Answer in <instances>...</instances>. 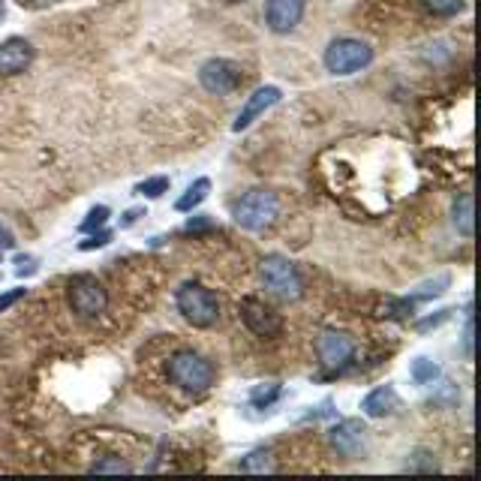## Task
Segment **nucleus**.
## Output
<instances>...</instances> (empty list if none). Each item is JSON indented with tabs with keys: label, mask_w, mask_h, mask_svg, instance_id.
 <instances>
[{
	"label": "nucleus",
	"mask_w": 481,
	"mask_h": 481,
	"mask_svg": "<svg viewBox=\"0 0 481 481\" xmlns=\"http://www.w3.org/2000/svg\"><path fill=\"white\" fill-rule=\"evenodd\" d=\"M165 373H169V379L175 386L181 391H190V395H202V391H208L214 386V379H217V370H214L211 361L193 349L175 352L169 358V365H165Z\"/></svg>",
	"instance_id": "obj_1"
},
{
	"label": "nucleus",
	"mask_w": 481,
	"mask_h": 481,
	"mask_svg": "<svg viewBox=\"0 0 481 481\" xmlns=\"http://www.w3.org/2000/svg\"><path fill=\"white\" fill-rule=\"evenodd\" d=\"M91 473H133V466L126 464V460H121L117 455H109V457H103V460H96V464L91 466Z\"/></svg>",
	"instance_id": "obj_24"
},
{
	"label": "nucleus",
	"mask_w": 481,
	"mask_h": 481,
	"mask_svg": "<svg viewBox=\"0 0 481 481\" xmlns=\"http://www.w3.org/2000/svg\"><path fill=\"white\" fill-rule=\"evenodd\" d=\"M280 96H283V91L277 85H265V87H259V91H253L247 96V103H244V109L238 112V117H235L232 130L241 133V130H247V126H253L256 117H262L265 112L271 109V105L280 103Z\"/></svg>",
	"instance_id": "obj_13"
},
{
	"label": "nucleus",
	"mask_w": 481,
	"mask_h": 481,
	"mask_svg": "<svg viewBox=\"0 0 481 481\" xmlns=\"http://www.w3.org/2000/svg\"><path fill=\"white\" fill-rule=\"evenodd\" d=\"M473 343H476V319H473V313H469L466 326H464V352H466V358H473Z\"/></svg>",
	"instance_id": "obj_28"
},
{
	"label": "nucleus",
	"mask_w": 481,
	"mask_h": 481,
	"mask_svg": "<svg viewBox=\"0 0 481 481\" xmlns=\"http://www.w3.org/2000/svg\"><path fill=\"white\" fill-rule=\"evenodd\" d=\"M241 469L244 473H265V469H274V460H271V451H250L247 457L241 460Z\"/></svg>",
	"instance_id": "obj_22"
},
{
	"label": "nucleus",
	"mask_w": 481,
	"mask_h": 481,
	"mask_svg": "<svg viewBox=\"0 0 481 481\" xmlns=\"http://www.w3.org/2000/svg\"><path fill=\"white\" fill-rule=\"evenodd\" d=\"M211 220L208 217H193L190 223H186V232H199V229H211Z\"/></svg>",
	"instance_id": "obj_33"
},
{
	"label": "nucleus",
	"mask_w": 481,
	"mask_h": 481,
	"mask_svg": "<svg viewBox=\"0 0 481 481\" xmlns=\"http://www.w3.org/2000/svg\"><path fill=\"white\" fill-rule=\"evenodd\" d=\"M135 193L145 195V199H160L163 193H169V178H165V175H156V178H148L135 186Z\"/></svg>",
	"instance_id": "obj_23"
},
{
	"label": "nucleus",
	"mask_w": 481,
	"mask_h": 481,
	"mask_svg": "<svg viewBox=\"0 0 481 481\" xmlns=\"http://www.w3.org/2000/svg\"><path fill=\"white\" fill-rule=\"evenodd\" d=\"M225 4H244V0H225Z\"/></svg>",
	"instance_id": "obj_35"
},
{
	"label": "nucleus",
	"mask_w": 481,
	"mask_h": 481,
	"mask_svg": "<svg viewBox=\"0 0 481 481\" xmlns=\"http://www.w3.org/2000/svg\"><path fill=\"white\" fill-rule=\"evenodd\" d=\"M66 301L78 319H96L109 307V292L103 289V283L94 274H75L66 283Z\"/></svg>",
	"instance_id": "obj_5"
},
{
	"label": "nucleus",
	"mask_w": 481,
	"mask_h": 481,
	"mask_svg": "<svg viewBox=\"0 0 481 481\" xmlns=\"http://www.w3.org/2000/svg\"><path fill=\"white\" fill-rule=\"evenodd\" d=\"M0 18H4V0H0Z\"/></svg>",
	"instance_id": "obj_36"
},
{
	"label": "nucleus",
	"mask_w": 481,
	"mask_h": 481,
	"mask_svg": "<svg viewBox=\"0 0 481 481\" xmlns=\"http://www.w3.org/2000/svg\"><path fill=\"white\" fill-rule=\"evenodd\" d=\"M280 395H283L280 382H262V386H256V388L250 391V404L259 406V409H265V406H271Z\"/></svg>",
	"instance_id": "obj_19"
},
{
	"label": "nucleus",
	"mask_w": 481,
	"mask_h": 481,
	"mask_svg": "<svg viewBox=\"0 0 481 481\" xmlns=\"http://www.w3.org/2000/svg\"><path fill=\"white\" fill-rule=\"evenodd\" d=\"M238 313H241L244 326L256 334V337H277L283 331V319L268 307V304H262L256 298H244L238 304Z\"/></svg>",
	"instance_id": "obj_10"
},
{
	"label": "nucleus",
	"mask_w": 481,
	"mask_h": 481,
	"mask_svg": "<svg viewBox=\"0 0 481 481\" xmlns=\"http://www.w3.org/2000/svg\"><path fill=\"white\" fill-rule=\"evenodd\" d=\"M15 265H18V268H15L18 277H27V274H36V259H34V256H18Z\"/></svg>",
	"instance_id": "obj_30"
},
{
	"label": "nucleus",
	"mask_w": 481,
	"mask_h": 481,
	"mask_svg": "<svg viewBox=\"0 0 481 481\" xmlns=\"http://www.w3.org/2000/svg\"><path fill=\"white\" fill-rule=\"evenodd\" d=\"M409 373H412V379H416V386H434V382L439 379V365H434L430 358H416L412 361V367H409Z\"/></svg>",
	"instance_id": "obj_18"
},
{
	"label": "nucleus",
	"mask_w": 481,
	"mask_h": 481,
	"mask_svg": "<svg viewBox=\"0 0 481 481\" xmlns=\"http://www.w3.org/2000/svg\"><path fill=\"white\" fill-rule=\"evenodd\" d=\"M208 193H211V181L208 178H195L190 186H186V193L181 195V199L175 202V211L190 214L193 208H199V205L208 199Z\"/></svg>",
	"instance_id": "obj_16"
},
{
	"label": "nucleus",
	"mask_w": 481,
	"mask_h": 481,
	"mask_svg": "<svg viewBox=\"0 0 481 481\" xmlns=\"http://www.w3.org/2000/svg\"><path fill=\"white\" fill-rule=\"evenodd\" d=\"M400 406V397H397V391L395 386H379V388H373L370 395L361 400V409H365V416L367 418H386L391 416Z\"/></svg>",
	"instance_id": "obj_14"
},
{
	"label": "nucleus",
	"mask_w": 481,
	"mask_h": 481,
	"mask_svg": "<svg viewBox=\"0 0 481 481\" xmlns=\"http://www.w3.org/2000/svg\"><path fill=\"white\" fill-rule=\"evenodd\" d=\"M31 6H36V9H45V6H52V4H57V0H27Z\"/></svg>",
	"instance_id": "obj_34"
},
{
	"label": "nucleus",
	"mask_w": 481,
	"mask_h": 481,
	"mask_svg": "<svg viewBox=\"0 0 481 481\" xmlns=\"http://www.w3.org/2000/svg\"><path fill=\"white\" fill-rule=\"evenodd\" d=\"M259 280L265 283V289L271 296H277L283 301H298L304 292L298 268L286 256H280V253H271V256H265L259 262Z\"/></svg>",
	"instance_id": "obj_4"
},
{
	"label": "nucleus",
	"mask_w": 481,
	"mask_h": 481,
	"mask_svg": "<svg viewBox=\"0 0 481 481\" xmlns=\"http://www.w3.org/2000/svg\"><path fill=\"white\" fill-rule=\"evenodd\" d=\"M109 217H112V211L105 208V205H96V208L87 211V217L78 223V232L91 235V232H96V229H103V225L109 223Z\"/></svg>",
	"instance_id": "obj_21"
},
{
	"label": "nucleus",
	"mask_w": 481,
	"mask_h": 481,
	"mask_svg": "<svg viewBox=\"0 0 481 481\" xmlns=\"http://www.w3.org/2000/svg\"><path fill=\"white\" fill-rule=\"evenodd\" d=\"M112 241V232H105V229H100V232H91V238L87 241H82L78 244V250H96V247H105V244Z\"/></svg>",
	"instance_id": "obj_26"
},
{
	"label": "nucleus",
	"mask_w": 481,
	"mask_h": 481,
	"mask_svg": "<svg viewBox=\"0 0 481 481\" xmlns=\"http://www.w3.org/2000/svg\"><path fill=\"white\" fill-rule=\"evenodd\" d=\"M451 286V277L448 274H439L436 280H427V283H421V286L412 292L409 298H404L409 307L412 304H418V301H430V298H439V296H446V289Z\"/></svg>",
	"instance_id": "obj_17"
},
{
	"label": "nucleus",
	"mask_w": 481,
	"mask_h": 481,
	"mask_svg": "<svg viewBox=\"0 0 481 481\" xmlns=\"http://www.w3.org/2000/svg\"><path fill=\"white\" fill-rule=\"evenodd\" d=\"M406 469H412V473H434V469H436V460H434V455H430V451L418 448L416 455L409 457Z\"/></svg>",
	"instance_id": "obj_25"
},
{
	"label": "nucleus",
	"mask_w": 481,
	"mask_h": 481,
	"mask_svg": "<svg viewBox=\"0 0 481 481\" xmlns=\"http://www.w3.org/2000/svg\"><path fill=\"white\" fill-rule=\"evenodd\" d=\"M34 43L25 36H9L0 43V75H22L31 70L34 64Z\"/></svg>",
	"instance_id": "obj_12"
},
{
	"label": "nucleus",
	"mask_w": 481,
	"mask_h": 481,
	"mask_svg": "<svg viewBox=\"0 0 481 481\" xmlns=\"http://www.w3.org/2000/svg\"><path fill=\"white\" fill-rule=\"evenodd\" d=\"M15 247V235L0 223V250H13Z\"/></svg>",
	"instance_id": "obj_32"
},
{
	"label": "nucleus",
	"mask_w": 481,
	"mask_h": 481,
	"mask_svg": "<svg viewBox=\"0 0 481 481\" xmlns=\"http://www.w3.org/2000/svg\"><path fill=\"white\" fill-rule=\"evenodd\" d=\"M373 61V48L365 39L340 36L326 48V70L334 75H356Z\"/></svg>",
	"instance_id": "obj_6"
},
{
	"label": "nucleus",
	"mask_w": 481,
	"mask_h": 481,
	"mask_svg": "<svg viewBox=\"0 0 481 481\" xmlns=\"http://www.w3.org/2000/svg\"><path fill=\"white\" fill-rule=\"evenodd\" d=\"M421 6L427 9L430 15H439V18H451L457 13H464V0H418Z\"/></svg>",
	"instance_id": "obj_20"
},
{
	"label": "nucleus",
	"mask_w": 481,
	"mask_h": 481,
	"mask_svg": "<svg viewBox=\"0 0 481 481\" xmlns=\"http://www.w3.org/2000/svg\"><path fill=\"white\" fill-rule=\"evenodd\" d=\"M328 443H331V448L337 451L340 457H346V460L361 457V455H365V448H367L365 421H358V418L337 421V425L328 430Z\"/></svg>",
	"instance_id": "obj_8"
},
{
	"label": "nucleus",
	"mask_w": 481,
	"mask_h": 481,
	"mask_svg": "<svg viewBox=\"0 0 481 481\" xmlns=\"http://www.w3.org/2000/svg\"><path fill=\"white\" fill-rule=\"evenodd\" d=\"M25 292H27V289H9V292H4V296H0V313L9 310V307H13V304L22 301V298H25Z\"/></svg>",
	"instance_id": "obj_29"
},
{
	"label": "nucleus",
	"mask_w": 481,
	"mask_h": 481,
	"mask_svg": "<svg viewBox=\"0 0 481 481\" xmlns=\"http://www.w3.org/2000/svg\"><path fill=\"white\" fill-rule=\"evenodd\" d=\"M139 217H145V208H130L121 214V229H130V225L139 223Z\"/></svg>",
	"instance_id": "obj_31"
},
{
	"label": "nucleus",
	"mask_w": 481,
	"mask_h": 481,
	"mask_svg": "<svg viewBox=\"0 0 481 481\" xmlns=\"http://www.w3.org/2000/svg\"><path fill=\"white\" fill-rule=\"evenodd\" d=\"M307 0H268L265 4V25L271 34H292L301 25Z\"/></svg>",
	"instance_id": "obj_11"
},
{
	"label": "nucleus",
	"mask_w": 481,
	"mask_h": 481,
	"mask_svg": "<svg viewBox=\"0 0 481 481\" xmlns=\"http://www.w3.org/2000/svg\"><path fill=\"white\" fill-rule=\"evenodd\" d=\"M280 214V202L271 190H250L244 193L232 208V217L241 229L247 232H265L268 225H274Z\"/></svg>",
	"instance_id": "obj_3"
},
{
	"label": "nucleus",
	"mask_w": 481,
	"mask_h": 481,
	"mask_svg": "<svg viewBox=\"0 0 481 481\" xmlns=\"http://www.w3.org/2000/svg\"><path fill=\"white\" fill-rule=\"evenodd\" d=\"M199 85L214 96H229L244 85V70L229 57H211L199 66Z\"/></svg>",
	"instance_id": "obj_7"
},
{
	"label": "nucleus",
	"mask_w": 481,
	"mask_h": 481,
	"mask_svg": "<svg viewBox=\"0 0 481 481\" xmlns=\"http://www.w3.org/2000/svg\"><path fill=\"white\" fill-rule=\"evenodd\" d=\"M316 356H319L322 367L326 370H343L352 358H356V340H352L349 334L328 328V331L319 334Z\"/></svg>",
	"instance_id": "obj_9"
},
{
	"label": "nucleus",
	"mask_w": 481,
	"mask_h": 481,
	"mask_svg": "<svg viewBox=\"0 0 481 481\" xmlns=\"http://www.w3.org/2000/svg\"><path fill=\"white\" fill-rule=\"evenodd\" d=\"M175 307L195 328H211L220 319V298L214 296V289L193 280L175 292Z\"/></svg>",
	"instance_id": "obj_2"
},
{
	"label": "nucleus",
	"mask_w": 481,
	"mask_h": 481,
	"mask_svg": "<svg viewBox=\"0 0 481 481\" xmlns=\"http://www.w3.org/2000/svg\"><path fill=\"white\" fill-rule=\"evenodd\" d=\"M451 223H455V229L464 235L466 241L476 235V199H473V193H464L455 202V208H451Z\"/></svg>",
	"instance_id": "obj_15"
},
{
	"label": "nucleus",
	"mask_w": 481,
	"mask_h": 481,
	"mask_svg": "<svg viewBox=\"0 0 481 481\" xmlns=\"http://www.w3.org/2000/svg\"><path fill=\"white\" fill-rule=\"evenodd\" d=\"M451 319V310H439L436 316H427V319H418L416 322V328L418 331H430V328H439L443 322H448Z\"/></svg>",
	"instance_id": "obj_27"
}]
</instances>
